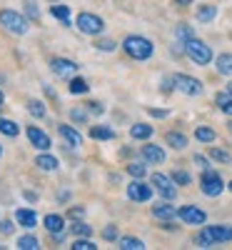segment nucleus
Masks as SVG:
<instances>
[{"instance_id": "41", "label": "nucleus", "mask_w": 232, "mask_h": 250, "mask_svg": "<svg viewBox=\"0 0 232 250\" xmlns=\"http://www.w3.org/2000/svg\"><path fill=\"white\" fill-rule=\"evenodd\" d=\"M25 8H28V15H30L33 20H38V18H40V13H38V8H35V3H25Z\"/></svg>"}, {"instance_id": "13", "label": "nucleus", "mask_w": 232, "mask_h": 250, "mask_svg": "<svg viewBox=\"0 0 232 250\" xmlns=\"http://www.w3.org/2000/svg\"><path fill=\"white\" fill-rule=\"evenodd\" d=\"M58 133L65 138V143L70 145V148H80L82 145V135L75 128H70V125H58Z\"/></svg>"}, {"instance_id": "47", "label": "nucleus", "mask_w": 232, "mask_h": 250, "mask_svg": "<svg viewBox=\"0 0 232 250\" xmlns=\"http://www.w3.org/2000/svg\"><path fill=\"white\" fill-rule=\"evenodd\" d=\"M175 3H177V5H190L193 0H175Z\"/></svg>"}, {"instance_id": "31", "label": "nucleus", "mask_w": 232, "mask_h": 250, "mask_svg": "<svg viewBox=\"0 0 232 250\" xmlns=\"http://www.w3.org/2000/svg\"><path fill=\"white\" fill-rule=\"evenodd\" d=\"M70 93H73V95H82V93H88V83L75 78V80L70 83Z\"/></svg>"}, {"instance_id": "52", "label": "nucleus", "mask_w": 232, "mask_h": 250, "mask_svg": "<svg viewBox=\"0 0 232 250\" xmlns=\"http://www.w3.org/2000/svg\"><path fill=\"white\" fill-rule=\"evenodd\" d=\"M0 153H3V148H0Z\"/></svg>"}, {"instance_id": "22", "label": "nucleus", "mask_w": 232, "mask_h": 250, "mask_svg": "<svg viewBox=\"0 0 232 250\" xmlns=\"http://www.w3.org/2000/svg\"><path fill=\"white\" fill-rule=\"evenodd\" d=\"M217 70H220L222 75H232V55H230V53L217 55Z\"/></svg>"}, {"instance_id": "27", "label": "nucleus", "mask_w": 232, "mask_h": 250, "mask_svg": "<svg viewBox=\"0 0 232 250\" xmlns=\"http://www.w3.org/2000/svg\"><path fill=\"white\" fill-rule=\"evenodd\" d=\"M90 135H93L95 140H113V138H115V133H113L110 128H102V125H100V128H93Z\"/></svg>"}, {"instance_id": "23", "label": "nucleus", "mask_w": 232, "mask_h": 250, "mask_svg": "<svg viewBox=\"0 0 232 250\" xmlns=\"http://www.w3.org/2000/svg\"><path fill=\"white\" fill-rule=\"evenodd\" d=\"M35 165H38L40 170H55L58 168V160L53 155H38L35 158Z\"/></svg>"}, {"instance_id": "50", "label": "nucleus", "mask_w": 232, "mask_h": 250, "mask_svg": "<svg viewBox=\"0 0 232 250\" xmlns=\"http://www.w3.org/2000/svg\"><path fill=\"white\" fill-rule=\"evenodd\" d=\"M50 3H60V0H50Z\"/></svg>"}, {"instance_id": "32", "label": "nucleus", "mask_w": 232, "mask_h": 250, "mask_svg": "<svg viewBox=\"0 0 232 250\" xmlns=\"http://www.w3.org/2000/svg\"><path fill=\"white\" fill-rule=\"evenodd\" d=\"M128 173H130V175H135V178H145L147 168H145L142 163H130V165H128Z\"/></svg>"}, {"instance_id": "3", "label": "nucleus", "mask_w": 232, "mask_h": 250, "mask_svg": "<svg viewBox=\"0 0 232 250\" xmlns=\"http://www.w3.org/2000/svg\"><path fill=\"white\" fill-rule=\"evenodd\" d=\"M185 53H187V58L193 62H197V65H207V62L213 60V50H210V45H205L202 40H197V38L185 40Z\"/></svg>"}, {"instance_id": "17", "label": "nucleus", "mask_w": 232, "mask_h": 250, "mask_svg": "<svg viewBox=\"0 0 232 250\" xmlns=\"http://www.w3.org/2000/svg\"><path fill=\"white\" fill-rule=\"evenodd\" d=\"M15 220L23 228H35L38 225V215L33 210H15Z\"/></svg>"}, {"instance_id": "14", "label": "nucleus", "mask_w": 232, "mask_h": 250, "mask_svg": "<svg viewBox=\"0 0 232 250\" xmlns=\"http://www.w3.org/2000/svg\"><path fill=\"white\" fill-rule=\"evenodd\" d=\"M45 228L53 233V235H62V228H65V218L62 215H55V213H50V215H45Z\"/></svg>"}, {"instance_id": "15", "label": "nucleus", "mask_w": 232, "mask_h": 250, "mask_svg": "<svg viewBox=\"0 0 232 250\" xmlns=\"http://www.w3.org/2000/svg\"><path fill=\"white\" fill-rule=\"evenodd\" d=\"M153 215L160 220H173V218H177V210L167 203H157V205H153Z\"/></svg>"}, {"instance_id": "18", "label": "nucleus", "mask_w": 232, "mask_h": 250, "mask_svg": "<svg viewBox=\"0 0 232 250\" xmlns=\"http://www.w3.org/2000/svg\"><path fill=\"white\" fill-rule=\"evenodd\" d=\"M165 143L170 145V148H175V150H182L185 145H187V138L182 133H167L165 135Z\"/></svg>"}, {"instance_id": "9", "label": "nucleus", "mask_w": 232, "mask_h": 250, "mask_svg": "<svg viewBox=\"0 0 232 250\" xmlns=\"http://www.w3.org/2000/svg\"><path fill=\"white\" fill-rule=\"evenodd\" d=\"M128 198L135 200V203H145V200L153 198V188L145 185L142 180H133V183L128 185Z\"/></svg>"}, {"instance_id": "29", "label": "nucleus", "mask_w": 232, "mask_h": 250, "mask_svg": "<svg viewBox=\"0 0 232 250\" xmlns=\"http://www.w3.org/2000/svg\"><path fill=\"white\" fill-rule=\"evenodd\" d=\"M195 138L200 143H213L215 140V130H210V128H197L195 130Z\"/></svg>"}, {"instance_id": "46", "label": "nucleus", "mask_w": 232, "mask_h": 250, "mask_svg": "<svg viewBox=\"0 0 232 250\" xmlns=\"http://www.w3.org/2000/svg\"><path fill=\"white\" fill-rule=\"evenodd\" d=\"M150 115H155V118H165L167 110H150Z\"/></svg>"}, {"instance_id": "33", "label": "nucleus", "mask_w": 232, "mask_h": 250, "mask_svg": "<svg viewBox=\"0 0 232 250\" xmlns=\"http://www.w3.org/2000/svg\"><path fill=\"white\" fill-rule=\"evenodd\" d=\"M210 155H213V160H217V163H232V155L225 153V150H220V148H213V150H210Z\"/></svg>"}, {"instance_id": "51", "label": "nucleus", "mask_w": 232, "mask_h": 250, "mask_svg": "<svg viewBox=\"0 0 232 250\" xmlns=\"http://www.w3.org/2000/svg\"><path fill=\"white\" fill-rule=\"evenodd\" d=\"M227 188H230V190H232V183H230V185H227Z\"/></svg>"}, {"instance_id": "30", "label": "nucleus", "mask_w": 232, "mask_h": 250, "mask_svg": "<svg viewBox=\"0 0 232 250\" xmlns=\"http://www.w3.org/2000/svg\"><path fill=\"white\" fill-rule=\"evenodd\" d=\"M70 248H73V250H97V245H95L93 240H88V238H77Z\"/></svg>"}, {"instance_id": "1", "label": "nucleus", "mask_w": 232, "mask_h": 250, "mask_svg": "<svg viewBox=\"0 0 232 250\" xmlns=\"http://www.w3.org/2000/svg\"><path fill=\"white\" fill-rule=\"evenodd\" d=\"M227 240H232V228L230 225H207L197 235V243L202 248H210L215 243H227Z\"/></svg>"}, {"instance_id": "35", "label": "nucleus", "mask_w": 232, "mask_h": 250, "mask_svg": "<svg viewBox=\"0 0 232 250\" xmlns=\"http://www.w3.org/2000/svg\"><path fill=\"white\" fill-rule=\"evenodd\" d=\"M173 180H175L177 185H187V183H190V173H185V170H175V173H173Z\"/></svg>"}, {"instance_id": "28", "label": "nucleus", "mask_w": 232, "mask_h": 250, "mask_svg": "<svg viewBox=\"0 0 232 250\" xmlns=\"http://www.w3.org/2000/svg\"><path fill=\"white\" fill-rule=\"evenodd\" d=\"M28 110H30L33 118H43V115H45V105H43L40 100H30V103H28Z\"/></svg>"}, {"instance_id": "16", "label": "nucleus", "mask_w": 232, "mask_h": 250, "mask_svg": "<svg viewBox=\"0 0 232 250\" xmlns=\"http://www.w3.org/2000/svg\"><path fill=\"white\" fill-rule=\"evenodd\" d=\"M142 158L147 163H162L165 160V150L160 148V145H145V148H142Z\"/></svg>"}, {"instance_id": "11", "label": "nucleus", "mask_w": 232, "mask_h": 250, "mask_svg": "<svg viewBox=\"0 0 232 250\" xmlns=\"http://www.w3.org/2000/svg\"><path fill=\"white\" fill-rule=\"evenodd\" d=\"M50 65H53V73L60 75V78H73L77 73V68H80V65H75V62L68 60V58H53Z\"/></svg>"}, {"instance_id": "49", "label": "nucleus", "mask_w": 232, "mask_h": 250, "mask_svg": "<svg viewBox=\"0 0 232 250\" xmlns=\"http://www.w3.org/2000/svg\"><path fill=\"white\" fill-rule=\"evenodd\" d=\"M227 90H230V93H232V83H230V85H227Z\"/></svg>"}, {"instance_id": "36", "label": "nucleus", "mask_w": 232, "mask_h": 250, "mask_svg": "<svg viewBox=\"0 0 232 250\" xmlns=\"http://www.w3.org/2000/svg\"><path fill=\"white\" fill-rule=\"evenodd\" d=\"M95 48L97 50H115V40H108V38H105V40H97V43H95Z\"/></svg>"}, {"instance_id": "48", "label": "nucleus", "mask_w": 232, "mask_h": 250, "mask_svg": "<svg viewBox=\"0 0 232 250\" xmlns=\"http://www.w3.org/2000/svg\"><path fill=\"white\" fill-rule=\"evenodd\" d=\"M3 103H5V95H3V90H0V108H3Z\"/></svg>"}, {"instance_id": "21", "label": "nucleus", "mask_w": 232, "mask_h": 250, "mask_svg": "<svg viewBox=\"0 0 232 250\" xmlns=\"http://www.w3.org/2000/svg\"><path fill=\"white\" fill-rule=\"evenodd\" d=\"M0 133L8 135V138H15V135L20 133V125H15V123L8 120V118H0Z\"/></svg>"}, {"instance_id": "37", "label": "nucleus", "mask_w": 232, "mask_h": 250, "mask_svg": "<svg viewBox=\"0 0 232 250\" xmlns=\"http://www.w3.org/2000/svg\"><path fill=\"white\" fill-rule=\"evenodd\" d=\"M175 35H177L180 40H190V38H193V30H190L187 25H177V30H175Z\"/></svg>"}, {"instance_id": "42", "label": "nucleus", "mask_w": 232, "mask_h": 250, "mask_svg": "<svg viewBox=\"0 0 232 250\" xmlns=\"http://www.w3.org/2000/svg\"><path fill=\"white\" fill-rule=\"evenodd\" d=\"M88 105H90V113H95V115H102L105 113V108L100 105V103H88Z\"/></svg>"}, {"instance_id": "20", "label": "nucleus", "mask_w": 232, "mask_h": 250, "mask_svg": "<svg viewBox=\"0 0 232 250\" xmlns=\"http://www.w3.org/2000/svg\"><path fill=\"white\" fill-rule=\"evenodd\" d=\"M130 135H133L135 140H147V138L153 135V128H150V125H145V123H137V125H133Z\"/></svg>"}, {"instance_id": "43", "label": "nucleus", "mask_w": 232, "mask_h": 250, "mask_svg": "<svg viewBox=\"0 0 232 250\" xmlns=\"http://www.w3.org/2000/svg\"><path fill=\"white\" fill-rule=\"evenodd\" d=\"M220 108H222L227 115H232V98H230V100H225V103H220Z\"/></svg>"}, {"instance_id": "26", "label": "nucleus", "mask_w": 232, "mask_h": 250, "mask_svg": "<svg viewBox=\"0 0 232 250\" xmlns=\"http://www.w3.org/2000/svg\"><path fill=\"white\" fill-rule=\"evenodd\" d=\"M18 248H20V250H38V248H40V240L33 238V235H25V238L18 240Z\"/></svg>"}, {"instance_id": "12", "label": "nucleus", "mask_w": 232, "mask_h": 250, "mask_svg": "<svg viewBox=\"0 0 232 250\" xmlns=\"http://www.w3.org/2000/svg\"><path fill=\"white\" fill-rule=\"evenodd\" d=\"M28 138H30V143L35 145L38 150H48V148H50V138H48V133L38 130L35 125H30V128H28Z\"/></svg>"}, {"instance_id": "25", "label": "nucleus", "mask_w": 232, "mask_h": 250, "mask_svg": "<svg viewBox=\"0 0 232 250\" xmlns=\"http://www.w3.org/2000/svg\"><path fill=\"white\" fill-rule=\"evenodd\" d=\"M117 243H120L122 250H142V248H145V243L137 240V238H120Z\"/></svg>"}, {"instance_id": "6", "label": "nucleus", "mask_w": 232, "mask_h": 250, "mask_svg": "<svg viewBox=\"0 0 232 250\" xmlns=\"http://www.w3.org/2000/svg\"><path fill=\"white\" fill-rule=\"evenodd\" d=\"M77 28L80 33H88V35H100L105 30V23H102V18L93 15V13H80L77 15Z\"/></svg>"}, {"instance_id": "2", "label": "nucleus", "mask_w": 232, "mask_h": 250, "mask_svg": "<svg viewBox=\"0 0 232 250\" xmlns=\"http://www.w3.org/2000/svg\"><path fill=\"white\" fill-rule=\"evenodd\" d=\"M122 48L135 60H147L153 55V43L147 38H140V35H128V38H125V43H122Z\"/></svg>"}, {"instance_id": "5", "label": "nucleus", "mask_w": 232, "mask_h": 250, "mask_svg": "<svg viewBox=\"0 0 232 250\" xmlns=\"http://www.w3.org/2000/svg\"><path fill=\"white\" fill-rule=\"evenodd\" d=\"M200 188H202L205 195L217 198V195L225 190V183H222V178H220L215 170H205V175H202V180H200Z\"/></svg>"}, {"instance_id": "44", "label": "nucleus", "mask_w": 232, "mask_h": 250, "mask_svg": "<svg viewBox=\"0 0 232 250\" xmlns=\"http://www.w3.org/2000/svg\"><path fill=\"white\" fill-rule=\"evenodd\" d=\"M195 163H197V165H200V168H205V170H207V168H210V165H207V160H205V158H202V155H195Z\"/></svg>"}, {"instance_id": "8", "label": "nucleus", "mask_w": 232, "mask_h": 250, "mask_svg": "<svg viewBox=\"0 0 232 250\" xmlns=\"http://www.w3.org/2000/svg\"><path fill=\"white\" fill-rule=\"evenodd\" d=\"M173 183H175L173 178H167V175H162V173H155V175H153V185L160 190V195L167 198V200H173V198L177 195V188H175Z\"/></svg>"}, {"instance_id": "34", "label": "nucleus", "mask_w": 232, "mask_h": 250, "mask_svg": "<svg viewBox=\"0 0 232 250\" xmlns=\"http://www.w3.org/2000/svg\"><path fill=\"white\" fill-rule=\"evenodd\" d=\"M73 233L77 235V238H90V225H85V223H77V225H73Z\"/></svg>"}, {"instance_id": "10", "label": "nucleus", "mask_w": 232, "mask_h": 250, "mask_svg": "<svg viewBox=\"0 0 232 250\" xmlns=\"http://www.w3.org/2000/svg\"><path fill=\"white\" fill-rule=\"evenodd\" d=\"M177 215H180V220H185L187 225H202V223L207 220L205 210H200V208H195V205H185V208H180Z\"/></svg>"}, {"instance_id": "24", "label": "nucleus", "mask_w": 232, "mask_h": 250, "mask_svg": "<svg viewBox=\"0 0 232 250\" xmlns=\"http://www.w3.org/2000/svg\"><path fill=\"white\" fill-rule=\"evenodd\" d=\"M217 15V8L215 5H202V8H197V20L200 23H210Z\"/></svg>"}, {"instance_id": "45", "label": "nucleus", "mask_w": 232, "mask_h": 250, "mask_svg": "<svg viewBox=\"0 0 232 250\" xmlns=\"http://www.w3.org/2000/svg\"><path fill=\"white\" fill-rule=\"evenodd\" d=\"M82 213H85V210H82V208H73V210H70V215H73V218H80Z\"/></svg>"}, {"instance_id": "40", "label": "nucleus", "mask_w": 232, "mask_h": 250, "mask_svg": "<svg viewBox=\"0 0 232 250\" xmlns=\"http://www.w3.org/2000/svg\"><path fill=\"white\" fill-rule=\"evenodd\" d=\"M0 233L10 235V233H13V223H10V220H3V223H0Z\"/></svg>"}, {"instance_id": "7", "label": "nucleus", "mask_w": 232, "mask_h": 250, "mask_svg": "<svg viewBox=\"0 0 232 250\" xmlns=\"http://www.w3.org/2000/svg\"><path fill=\"white\" fill-rule=\"evenodd\" d=\"M173 83H175V88H177L180 93H185V95H200V93H202V83H200L197 78H190V75H175V78H173Z\"/></svg>"}, {"instance_id": "39", "label": "nucleus", "mask_w": 232, "mask_h": 250, "mask_svg": "<svg viewBox=\"0 0 232 250\" xmlns=\"http://www.w3.org/2000/svg\"><path fill=\"white\" fill-rule=\"evenodd\" d=\"M70 118H73V123H85V120H88V115L82 113V110H73Z\"/></svg>"}, {"instance_id": "4", "label": "nucleus", "mask_w": 232, "mask_h": 250, "mask_svg": "<svg viewBox=\"0 0 232 250\" xmlns=\"http://www.w3.org/2000/svg\"><path fill=\"white\" fill-rule=\"evenodd\" d=\"M0 25L13 35H25L28 33V20L15 10H0Z\"/></svg>"}, {"instance_id": "19", "label": "nucleus", "mask_w": 232, "mask_h": 250, "mask_svg": "<svg viewBox=\"0 0 232 250\" xmlns=\"http://www.w3.org/2000/svg\"><path fill=\"white\" fill-rule=\"evenodd\" d=\"M50 13H53V18L60 20L62 25H70V8L68 5H53Z\"/></svg>"}, {"instance_id": "38", "label": "nucleus", "mask_w": 232, "mask_h": 250, "mask_svg": "<svg viewBox=\"0 0 232 250\" xmlns=\"http://www.w3.org/2000/svg\"><path fill=\"white\" fill-rule=\"evenodd\" d=\"M102 238H105V240H115V238H117V228H115V225L105 228V230H102Z\"/></svg>"}]
</instances>
